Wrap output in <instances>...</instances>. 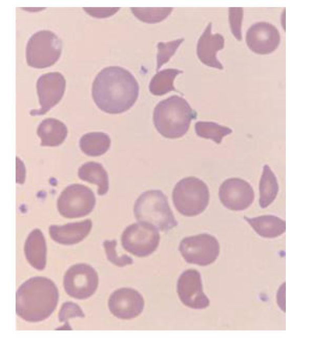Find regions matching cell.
Here are the masks:
<instances>
[{"label": "cell", "mask_w": 318, "mask_h": 346, "mask_svg": "<svg viewBox=\"0 0 318 346\" xmlns=\"http://www.w3.org/2000/svg\"><path fill=\"white\" fill-rule=\"evenodd\" d=\"M219 198L222 205L232 211H242L253 203L255 193L251 185L238 178L225 180L219 189Z\"/></svg>", "instance_id": "7c38bea8"}, {"label": "cell", "mask_w": 318, "mask_h": 346, "mask_svg": "<svg viewBox=\"0 0 318 346\" xmlns=\"http://www.w3.org/2000/svg\"><path fill=\"white\" fill-rule=\"evenodd\" d=\"M247 46L254 53L267 54L278 46L280 36L277 29L271 24L258 22L253 24L246 34Z\"/></svg>", "instance_id": "9a60e30c"}, {"label": "cell", "mask_w": 318, "mask_h": 346, "mask_svg": "<svg viewBox=\"0 0 318 346\" xmlns=\"http://www.w3.org/2000/svg\"><path fill=\"white\" fill-rule=\"evenodd\" d=\"M96 198L93 192L85 185L74 184L65 188L57 203L59 213L67 218L84 217L95 207Z\"/></svg>", "instance_id": "ba28073f"}, {"label": "cell", "mask_w": 318, "mask_h": 346, "mask_svg": "<svg viewBox=\"0 0 318 346\" xmlns=\"http://www.w3.org/2000/svg\"><path fill=\"white\" fill-rule=\"evenodd\" d=\"M37 134L41 139V146H57L65 140L67 135V129L60 121L48 118L39 124Z\"/></svg>", "instance_id": "d6986e66"}, {"label": "cell", "mask_w": 318, "mask_h": 346, "mask_svg": "<svg viewBox=\"0 0 318 346\" xmlns=\"http://www.w3.org/2000/svg\"><path fill=\"white\" fill-rule=\"evenodd\" d=\"M144 305L141 295L129 288H122L115 291L108 301L110 312L122 319H130L137 316L142 312Z\"/></svg>", "instance_id": "5bb4252c"}, {"label": "cell", "mask_w": 318, "mask_h": 346, "mask_svg": "<svg viewBox=\"0 0 318 346\" xmlns=\"http://www.w3.org/2000/svg\"><path fill=\"white\" fill-rule=\"evenodd\" d=\"M26 258L32 267L41 271L46 263V244L41 231L35 229L28 236L24 245Z\"/></svg>", "instance_id": "ac0fdd59"}, {"label": "cell", "mask_w": 318, "mask_h": 346, "mask_svg": "<svg viewBox=\"0 0 318 346\" xmlns=\"http://www.w3.org/2000/svg\"><path fill=\"white\" fill-rule=\"evenodd\" d=\"M177 292L182 302L187 307L203 309L210 304L208 298L203 291L200 274L195 269L182 273L178 281Z\"/></svg>", "instance_id": "4fadbf2b"}, {"label": "cell", "mask_w": 318, "mask_h": 346, "mask_svg": "<svg viewBox=\"0 0 318 346\" xmlns=\"http://www.w3.org/2000/svg\"><path fill=\"white\" fill-rule=\"evenodd\" d=\"M195 131L198 136L210 139L217 144H220L224 136L232 132L230 128L210 121L196 122Z\"/></svg>", "instance_id": "d4e9b609"}, {"label": "cell", "mask_w": 318, "mask_h": 346, "mask_svg": "<svg viewBox=\"0 0 318 346\" xmlns=\"http://www.w3.org/2000/svg\"><path fill=\"white\" fill-rule=\"evenodd\" d=\"M211 30L212 24L209 23L198 41L197 54L206 65L223 69L222 64L217 58V53L224 47V39L220 34H212Z\"/></svg>", "instance_id": "2e32d148"}, {"label": "cell", "mask_w": 318, "mask_h": 346, "mask_svg": "<svg viewBox=\"0 0 318 346\" xmlns=\"http://www.w3.org/2000/svg\"><path fill=\"white\" fill-rule=\"evenodd\" d=\"M61 51L62 42L57 35L49 30H40L33 34L27 42L26 61L34 68H46L58 60Z\"/></svg>", "instance_id": "8992f818"}, {"label": "cell", "mask_w": 318, "mask_h": 346, "mask_svg": "<svg viewBox=\"0 0 318 346\" xmlns=\"http://www.w3.org/2000/svg\"><path fill=\"white\" fill-rule=\"evenodd\" d=\"M133 14L139 20L153 24L165 19L173 10L172 8H130Z\"/></svg>", "instance_id": "484cf974"}, {"label": "cell", "mask_w": 318, "mask_h": 346, "mask_svg": "<svg viewBox=\"0 0 318 346\" xmlns=\"http://www.w3.org/2000/svg\"><path fill=\"white\" fill-rule=\"evenodd\" d=\"M179 249L187 263L206 266L217 259L220 246L214 236L202 233L184 238L180 242Z\"/></svg>", "instance_id": "9c48e42d"}, {"label": "cell", "mask_w": 318, "mask_h": 346, "mask_svg": "<svg viewBox=\"0 0 318 346\" xmlns=\"http://www.w3.org/2000/svg\"><path fill=\"white\" fill-rule=\"evenodd\" d=\"M183 72L182 70L175 68H167L157 72L150 81V92L155 96H162L171 91H177L174 81L177 75Z\"/></svg>", "instance_id": "cb8c5ba5"}, {"label": "cell", "mask_w": 318, "mask_h": 346, "mask_svg": "<svg viewBox=\"0 0 318 346\" xmlns=\"http://www.w3.org/2000/svg\"><path fill=\"white\" fill-rule=\"evenodd\" d=\"M83 9L93 17L103 18L114 15L120 8H83Z\"/></svg>", "instance_id": "4dcf8cb0"}, {"label": "cell", "mask_w": 318, "mask_h": 346, "mask_svg": "<svg viewBox=\"0 0 318 346\" xmlns=\"http://www.w3.org/2000/svg\"><path fill=\"white\" fill-rule=\"evenodd\" d=\"M279 191L277 178L268 164L263 166L259 183V203L262 208L269 206L276 199Z\"/></svg>", "instance_id": "603a6c76"}, {"label": "cell", "mask_w": 318, "mask_h": 346, "mask_svg": "<svg viewBox=\"0 0 318 346\" xmlns=\"http://www.w3.org/2000/svg\"><path fill=\"white\" fill-rule=\"evenodd\" d=\"M207 185L201 180L189 177L182 179L175 185L172 193L175 207L182 215L192 217L202 213L209 201Z\"/></svg>", "instance_id": "5b68a950"}, {"label": "cell", "mask_w": 318, "mask_h": 346, "mask_svg": "<svg viewBox=\"0 0 318 346\" xmlns=\"http://www.w3.org/2000/svg\"><path fill=\"white\" fill-rule=\"evenodd\" d=\"M79 145L82 151L86 155L99 156L108 150L111 145V139L108 134L103 132H90L82 136Z\"/></svg>", "instance_id": "7402d4cb"}, {"label": "cell", "mask_w": 318, "mask_h": 346, "mask_svg": "<svg viewBox=\"0 0 318 346\" xmlns=\"http://www.w3.org/2000/svg\"><path fill=\"white\" fill-rule=\"evenodd\" d=\"M99 283L98 275L90 265L81 263L72 266L66 272L63 286L66 293L76 299H87L96 292Z\"/></svg>", "instance_id": "30bf717a"}, {"label": "cell", "mask_w": 318, "mask_h": 346, "mask_svg": "<svg viewBox=\"0 0 318 346\" xmlns=\"http://www.w3.org/2000/svg\"><path fill=\"white\" fill-rule=\"evenodd\" d=\"M139 91L138 83L130 71L119 66H110L96 75L92 95L99 109L116 114L127 111L134 105Z\"/></svg>", "instance_id": "6da1fadb"}, {"label": "cell", "mask_w": 318, "mask_h": 346, "mask_svg": "<svg viewBox=\"0 0 318 346\" xmlns=\"http://www.w3.org/2000/svg\"><path fill=\"white\" fill-rule=\"evenodd\" d=\"M160 240L158 229L144 222L128 226L121 238L124 249L138 257H145L152 253L158 247Z\"/></svg>", "instance_id": "52a82bcc"}, {"label": "cell", "mask_w": 318, "mask_h": 346, "mask_svg": "<svg viewBox=\"0 0 318 346\" xmlns=\"http://www.w3.org/2000/svg\"><path fill=\"white\" fill-rule=\"evenodd\" d=\"M117 242L116 240H105L103 242V245L105 249L108 260L112 263L119 267H124L127 265H131L133 263L132 258L126 254H123L121 256H118L116 253V246Z\"/></svg>", "instance_id": "83f0119b"}, {"label": "cell", "mask_w": 318, "mask_h": 346, "mask_svg": "<svg viewBox=\"0 0 318 346\" xmlns=\"http://www.w3.org/2000/svg\"><path fill=\"white\" fill-rule=\"evenodd\" d=\"M196 117V112L185 99L174 95L156 105L153 122L163 136L175 139L184 136L188 131L191 121Z\"/></svg>", "instance_id": "3957f363"}, {"label": "cell", "mask_w": 318, "mask_h": 346, "mask_svg": "<svg viewBox=\"0 0 318 346\" xmlns=\"http://www.w3.org/2000/svg\"><path fill=\"white\" fill-rule=\"evenodd\" d=\"M184 40L183 38H181L170 42L158 43L156 71L170 60Z\"/></svg>", "instance_id": "4316f807"}, {"label": "cell", "mask_w": 318, "mask_h": 346, "mask_svg": "<svg viewBox=\"0 0 318 346\" xmlns=\"http://www.w3.org/2000/svg\"><path fill=\"white\" fill-rule=\"evenodd\" d=\"M58 298V289L52 280L44 277H32L16 292V313L28 322L42 321L55 310Z\"/></svg>", "instance_id": "7a4b0ae2"}, {"label": "cell", "mask_w": 318, "mask_h": 346, "mask_svg": "<svg viewBox=\"0 0 318 346\" xmlns=\"http://www.w3.org/2000/svg\"><path fill=\"white\" fill-rule=\"evenodd\" d=\"M244 219L258 234L265 238L277 237L286 230L285 221L274 215H263L254 218L245 216Z\"/></svg>", "instance_id": "ffe728a7"}, {"label": "cell", "mask_w": 318, "mask_h": 346, "mask_svg": "<svg viewBox=\"0 0 318 346\" xmlns=\"http://www.w3.org/2000/svg\"><path fill=\"white\" fill-rule=\"evenodd\" d=\"M76 317H85L84 313L81 307L77 304L72 302H64L58 313L59 321L65 322L69 318Z\"/></svg>", "instance_id": "f1b7e54d"}, {"label": "cell", "mask_w": 318, "mask_h": 346, "mask_svg": "<svg viewBox=\"0 0 318 346\" xmlns=\"http://www.w3.org/2000/svg\"><path fill=\"white\" fill-rule=\"evenodd\" d=\"M80 179L98 186V194H106L109 190V178L103 165L97 162L89 161L83 164L78 170Z\"/></svg>", "instance_id": "44dd1931"}, {"label": "cell", "mask_w": 318, "mask_h": 346, "mask_svg": "<svg viewBox=\"0 0 318 346\" xmlns=\"http://www.w3.org/2000/svg\"><path fill=\"white\" fill-rule=\"evenodd\" d=\"M65 79L60 72H51L41 75L36 83L40 108L32 110L30 114L40 116L47 113L61 100L65 92Z\"/></svg>", "instance_id": "8fae6325"}, {"label": "cell", "mask_w": 318, "mask_h": 346, "mask_svg": "<svg viewBox=\"0 0 318 346\" xmlns=\"http://www.w3.org/2000/svg\"><path fill=\"white\" fill-rule=\"evenodd\" d=\"M92 227V221L88 219L64 225H52L49 227V232L55 242L64 245H72L86 237Z\"/></svg>", "instance_id": "e0dca14e"}, {"label": "cell", "mask_w": 318, "mask_h": 346, "mask_svg": "<svg viewBox=\"0 0 318 346\" xmlns=\"http://www.w3.org/2000/svg\"><path fill=\"white\" fill-rule=\"evenodd\" d=\"M243 17L242 8H229V19L232 33L238 40H242L241 25Z\"/></svg>", "instance_id": "f546056e"}, {"label": "cell", "mask_w": 318, "mask_h": 346, "mask_svg": "<svg viewBox=\"0 0 318 346\" xmlns=\"http://www.w3.org/2000/svg\"><path fill=\"white\" fill-rule=\"evenodd\" d=\"M133 212L138 222L150 223L162 231H168L178 225L168 197L160 190L142 193L134 203Z\"/></svg>", "instance_id": "277c9868"}]
</instances>
